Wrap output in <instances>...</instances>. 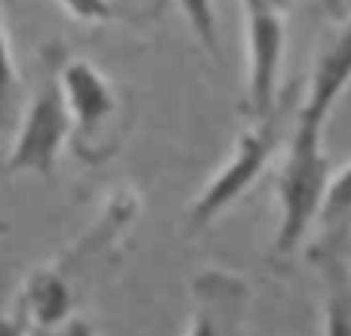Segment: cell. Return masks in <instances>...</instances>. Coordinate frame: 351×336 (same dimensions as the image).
Wrapping results in <instances>:
<instances>
[{
    "label": "cell",
    "mask_w": 351,
    "mask_h": 336,
    "mask_svg": "<svg viewBox=\"0 0 351 336\" xmlns=\"http://www.w3.org/2000/svg\"><path fill=\"white\" fill-rule=\"evenodd\" d=\"M327 123L299 115L287 139L284 164L278 173V232H274V256L287 259L308 241L311 228L324 219V207L333 185V164L324 148Z\"/></svg>",
    "instance_id": "cell-1"
},
{
    "label": "cell",
    "mask_w": 351,
    "mask_h": 336,
    "mask_svg": "<svg viewBox=\"0 0 351 336\" xmlns=\"http://www.w3.org/2000/svg\"><path fill=\"white\" fill-rule=\"evenodd\" d=\"M65 56L68 53L62 43H47L40 49V74L19 117L16 139L10 152L0 158V179L25 176V173L53 176L62 148L71 145V115L59 77Z\"/></svg>",
    "instance_id": "cell-2"
},
{
    "label": "cell",
    "mask_w": 351,
    "mask_h": 336,
    "mask_svg": "<svg viewBox=\"0 0 351 336\" xmlns=\"http://www.w3.org/2000/svg\"><path fill=\"white\" fill-rule=\"evenodd\" d=\"M62 93L71 115V148L84 164H105L121 148L127 111L117 84L90 59L65 56Z\"/></svg>",
    "instance_id": "cell-3"
},
{
    "label": "cell",
    "mask_w": 351,
    "mask_h": 336,
    "mask_svg": "<svg viewBox=\"0 0 351 336\" xmlns=\"http://www.w3.org/2000/svg\"><path fill=\"white\" fill-rule=\"evenodd\" d=\"M284 123H287V102H280L268 117L250 121V127L234 139L228 158L222 160L219 170L204 182L197 197L188 207V228L191 232H204L210 228L219 216H225L265 173L271 164L274 152H278L280 139H284Z\"/></svg>",
    "instance_id": "cell-4"
},
{
    "label": "cell",
    "mask_w": 351,
    "mask_h": 336,
    "mask_svg": "<svg viewBox=\"0 0 351 336\" xmlns=\"http://www.w3.org/2000/svg\"><path fill=\"white\" fill-rule=\"evenodd\" d=\"M243 47H247V90L243 111L250 121L268 117L280 102V71L287 53L284 6H247L243 10Z\"/></svg>",
    "instance_id": "cell-5"
},
{
    "label": "cell",
    "mask_w": 351,
    "mask_h": 336,
    "mask_svg": "<svg viewBox=\"0 0 351 336\" xmlns=\"http://www.w3.org/2000/svg\"><path fill=\"white\" fill-rule=\"evenodd\" d=\"M250 315V284L222 265L200 269L191 281V312L185 336H243Z\"/></svg>",
    "instance_id": "cell-6"
},
{
    "label": "cell",
    "mask_w": 351,
    "mask_h": 336,
    "mask_svg": "<svg viewBox=\"0 0 351 336\" xmlns=\"http://www.w3.org/2000/svg\"><path fill=\"white\" fill-rule=\"evenodd\" d=\"M16 312L28 324L31 336L53 331L77 315V278L65 269L62 259L37 265L19 287Z\"/></svg>",
    "instance_id": "cell-7"
},
{
    "label": "cell",
    "mask_w": 351,
    "mask_h": 336,
    "mask_svg": "<svg viewBox=\"0 0 351 336\" xmlns=\"http://www.w3.org/2000/svg\"><path fill=\"white\" fill-rule=\"evenodd\" d=\"M348 86H351V16L342 19V25L321 47L315 68H311L308 90H305L296 111L311 117V121L327 123L336 102L346 96Z\"/></svg>",
    "instance_id": "cell-8"
},
{
    "label": "cell",
    "mask_w": 351,
    "mask_h": 336,
    "mask_svg": "<svg viewBox=\"0 0 351 336\" xmlns=\"http://www.w3.org/2000/svg\"><path fill=\"white\" fill-rule=\"evenodd\" d=\"M315 259L324 275V336H351V265L336 250Z\"/></svg>",
    "instance_id": "cell-9"
},
{
    "label": "cell",
    "mask_w": 351,
    "mask_h": 336,
    "mask_svg": "<svg viewBox=\"0 0 351 336\" xmlns=\"http://www.w3.org/2000/svg\"><path fill=\"white\" fill-rule=\"evenodd\" d=\"M16 111H19V68L16 59H12V43L3 22V10H0V139L10 133Z\"/></svg>",
    "instance_id": "cell-10"
},
{
    "label": "cell",
    "mask_w": 351,
    "mask_h": 336,
    "mask_svg": "<svg viewBox=\"0 0 351 336\" xmlns=\"http://www.w3.org/2000/svg\"><path fill=\"white\" fill-rule=\"evenodd\" d=\"M176 10L182 12L188 31L197 37L204 53L219 62V16H216V0H173Z\"/></svg>",
    "instance_id": "cell-11"
},
{
    "label": "cell",
    "mask_w": 351,
    "mask_h": 336,
    "mask_svg": "<svg viewBox=\"0 0 351 336\" xmlns=\"http://www.w3.org/2000/svg\"><path fill=\"white\" fill-rule=\"evenodd\" d=\"M351 216V160L346 167H339L333 176V185H330V197H327V207H324V219L321 226H342Z\"/></svg>",
    "instance_id": "cell-12"
},
{
    "label": "cell",
    "mask_w": 351,
    "mask_h": 336,
    "mask_svg": "<svg viewBox=\"0 0 351 336\" xmlns=\"http://www.w3.org/2000/svg\"><path fill=\"white\" fill-rule=\"evenodd\" d=\"M56 3L84 25H108L121 19V10H117L114 0H56Z\"/></svg>",
    "instance_id": "cell-13"
},
{
    "label": "cell",
    "mask_w": 351,
    "mask_h": 336,
    "mask_svg": "<svg viewBox=\"0 0 351 336\" xmlns=\"http://www.w3.org/2000/svg\"><path fill=\"white\" fill-rule=\"evenodd\" d=\"M40 336H96V327H93L84 315H71V318L62 321L59 327H53V331L40 333Z\"/></svg>",
    "instance_id": "cell-14"
},
{
    "label": "cell",
    "mask_w": 351,
    "mask_h": 336,
    "mask_svg": "<svg viewBox=\"0 0 351 336\" xmlns=\"http://www.w3.org/2000/svg\"><path fill=\"white\" fill-rule=\"evenodd\" d=\"M0 336H31L28 324L19 318L16 309H12V312H3V315H0Z\"/></svg>",
    "instance_id": "cell-15"
},
{
    "label": "cell",
    "mask_w": 351,
    "mask_h": 336,
    "mask_svg": "<svg viewBox=\"0 0 351 336\" xmlns=\"http://www.w3.org/2000/svg\"><path fill=\"white\" fill-rule=\"evenodd\" d=\"M317 3H321V10L327 12L330 19H346L348 16V0H317Z\"/></svg>",
    "instance_id": "cell-16"
},
{
    "label": "cell",
    "mask_w": 351,
    "mask_h": 336,
    "mask_svg": "<svg viewBox=\"0 0 351 336\" xmlns=\"http://www.w3.org/2000/svg\"><path fill=\"white\" fill-rule=\"evenodd\" d=\"M243 10L247 6H287V0H241Z\"/></svg>",
    "instance_id": "cell-17"
}]
</instances>
